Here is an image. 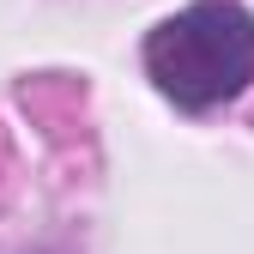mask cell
I'll list each match as a JSON object with an SVG mask.
<instances>
[{
	"label": "cell",
	"instance_id": "cell-1",
	"mask_svg": "<svg viewBox=\"0 0 254 254\" xmlns=\"http://www.w3.org/2000/svg\"><path fill=\"white\" fill-rule=\"evenodd\" d=\"M145 79L182 115H212L254 85V12L242 0H188L139 43Z\"/></svg>",
	"mask_w": 254,
	"mask_h": 254
}]
</instances>
